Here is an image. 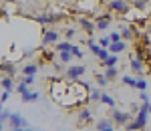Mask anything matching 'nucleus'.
Instances as JSON below:
<instances>
[{
  "label": "nucleus",
  "mask_w": 151,
  "mask_h": 131,
  "mask_svg": "<svg viewBox=\"0 0 151 131\" xmlns=\"http://www.w3.org/2000/svg\"><path fill=\"white\" fill-rule=\"evenodd\" d=\"M89 89H91V85L81 83L79 79L77 81H70V79L69 81H57L50 85V97L55 103L70 109L85 103V99L89 97Z\"/></svg>",
  "instance_id": "obj_1"
},
{
  "label": "nucleus",
  "mask_w": 151,
  "mask_h": 131,
  "mask_svg": "<svg viewBox=\"0 0 151 131\" xmlns=\"http://www.w3.org/2000/svg\"><path fill=\"white\" fill-rule=\"evenodd\" d=\"M8 129L12 131H20V129H30L28 127V121L24 119L20 113H10V117H8Z\"/></svg>",
  "instance_id": "obj_2"
},
{
  "label": "nucleus",
  "mask_w": 151,
  "mask_h": 131,
  "mask_svg": "<svg viewBox=\"0 0 151 131\" xmlns=\"http://www.w3.org/2000/svg\"><path fill=\"white\" fill-rule=\"evenodd\" d=\"M97 8H99V0H77V10L85 16L95 14Z\"/></svg>",
  "instance_id": "obj_3"
},
{
  "label": "nucleus",
  "mask_w": 151,
  "mask_h": 131,
  "mask_svg": "<svg viewBox=\"0 0 151 131\" xmlns=\"http://www.w3.org/2000/svg\"><path fill=\"white\" fill-rule=\"evenodd\" d=\"M107 6H109V12H115V14H129L131 10L129 0H109Z\"/></svg>",
  "instance_id": "obj_4"
},
{
  "label": "nucleus",
  "mask_w": 151,
  "mask_h": 131,
  "mask_svg": "<svg viewBox=\"0 0 151 131\" xmlns=\"http://www.w3.org/2000/svg\"><path fill=\"white\" fill-rule=\"evenodd\" d=\"M58 40H60V32L58 30H55V28H42V40H40L42 47L57 45Z\"/></svg>",
  "instance_id": "obj_5"
},
{
  "label": "nucleus",
  "mask_w": 151,
  "mask_h": 131,
  "mask_svg": "<svg viewBox=\"0 0 151 131\" xmlns=\"http://www.w3.org/2000/svg\"><path fill=\"white\" fill-rule=\"evenodd\" d=\"M85 73H87V67H83V65H70L69 69L65 71V75L70 81H77V79H81Z\"/></svg>",
  "instance_id": "obj_6"
},
{
  "label": "nucleus",
  "mask_w": 151,
  "mask_h": 131,
  "mask_svg": "<svg viewBox=\"0 0 151 131\" xmlns=\"http://www.w3.org/2000/svg\"><path fill=\"white\" fill-rule=\"evenodd\" d=\"M111 119L115 125H125L129 119H131V115H129L127 111H119V109L113 107V113H111Z\"/></svg>",
  "instance_id": "obj_7"
},
{
  "label": "nucleus",
  "mask_w": 151,
  "mask_h": 131,
  "mask_svg": "<svg viewBox=\"0 0 151 131\" xmlns=\"http://www.w3.org/2000/svg\"><path fill=\"white\" fill-rule=\"evenodd\" d=\"M113 20V14H99L97 16V20H95V26H97V30H107L109 28V24Z\"/></svg>",
  "instance_id": "obj_8"
},
{
  "label": "nucleus",
  "mask_w": 151,
  "mask_h": 131,
  "mask_svg": "<svg viewBox=\"0 0 151 131\" xmlns=\"http://www.w3.org/2000/svg\"><path fill=\"white\" fill-rule=\"evenodd\" d=\"M119 32H121V38L123 40H133L135 38V26H129V24H119V28H117Z\"/></svg>",
  "instance_id": "obj_9"
},
{
  "label": "nucleus",
  "mask_w": 151,
  "mask_h": 131,
  "mask_svg": "<svg viewBox=\"0 0 151 131\" xmlns=\"http://www.w3.org/2000/svg\"><path fill=\"white\" fill-rule=\"evenodd\" d=\"M79 24H81V28H83V30H85V32H87L89 36H91L95 30H97L95 22L91 20V18H87V16H81V18H79Z\"/></svg>",
  "instance_id": "obj_10"
},
{
  "label": "nucleus",
  "mask_w": 151,
  "mask_h": 131,
  "mask_svg": "<svg viewBox=\"0 0 151 131\" xmlns=\"http://www.w3.org/2000/svg\"><path fill=\"white\" fill-rule=\"evenodd\" d=\"M95 129L97 131H113L115 129V123H113V119H99L97 125H95Z\"/></svg>",
  "instance_id": "obj_11"
},
{
  "label": "nucleus",
  "mask_w": 151,
  "mask_h": 131,
  "mask_svg": "<svg viewBox=\"0 0 151 131\" xmlns=\"http://www.w3.org/2000/svg\"><path fill=\"white\" fill-rule=\"evenodd\" d=\"M91 119H93V113L89 109H81L79 111V117H77L79 125H87V123H91Z\"/></svg>",
  "instance_id": "obj_12"
},
{
  "label": "nucleus",
  "mask_w": 151,
  "mask_h": 131,
  "mask_svg": "<svg viewBox=\"0 0 151 131\" xmlns=\"http://www.w3.org/2000/svg\"><path fill=\"white\" fill-rule=\"evenodd\" d=\"M125 48H127V40H123V38H121V40H117V42H111V45H109V50H111V53H115V55L123 53Z\"/></svg>",
  "instance_id": "obj_13"
},
{
  "label": "nucleus",
  "mask_w": 151,
  "mask_h": 131,
  "mask_svg": "<svg viewBox=\"0 0 151 131\" xmlns=\"http://www.w3.org/2000/svg\"><path fill=\"white\" fill-rule=\"evenodd\" d=\"M38 24H42V26H47V24H52V20H50V12H38V14H35L32 16Z\"/></svg>",
  "instance_id": "obj_14"
},
{
  "label": "nucleus",
  "mask_w": 151,
  "mask_h": 131,
  "mask_svg": "<svg viewBox=\"0 0 151 131\" xmlns=\"http://www.w3.org/2000/svg\"><path fill=\"white\" fill-rule=\"evenodd\" d=\"M20 99H22V103H35V101L40 99V93H36V91H26V93L20 95Z\"/></svg>",
  "instance_id": "obj_15"
},
{
  "label": "nucleus",
  "mask_w": 151,
  "mask_h": 131,
  "mask_svg": "<svg viewBox=\"0 0 151 131\" xmlns=\"http://www.w3.org/2000/svg\"><path fill=\"white\" fill-rule=\"evenodd\" d=\"M0 87H2L4 91H10L12 93V89H14V77H8V75L2 77V79H0Z\"/></svg>",
  "instance_id": "obj_16"
},
{
  "label": "nucleus",
  "mask_w": 151,
  "mask_h": 131,
  "mask_svg": "<svg viewBox=\"0 0 151 131\" xmlns=\"http://www.w3.org/2000/svg\"><path fill=\"white\" fill-rule=\"evenodd\" d=\"M143 63H145L143 59L133 57V59H131V71H133V73H143V69H145V67H143Z\"/></svg>",
  "instance_id": "obj_17"
},
{
  "label": "nucleus",
  "mask_w": 151,
  "mask_h": 131,
  "mask_svg": "<svg viewBox=\"0 0 151 131\" xmlns=\"http://www.w3.org/2000/svg\"><path fill=\"white\" fill-rule=\"evenodd\" d=\"M2 73L8 75V77H14V75H16V67H14V63H12V60L2 63Z\"/></svg>",
  "instance_id": "obj_18"
},
{
  "label": "nucleus",
  "mask_w": 151,
  "mask_h": 131,
  "mask_svg": "<svg viewBox=\"0 0 151 131\" xmlns=\"http://www.w3.org/2000/svg\"><path fill=\"white\" fill-rule=\"evenodd\" d=\"M103 75L109 79V81L117 79V77H119V69H117V65H115V67H105V73H103Z\"/></svg>",
  "instance_id": "obj_19"
},
{
  "label": "nucleus",
  "mask_w": 151,
  "mask_h": 131,
  "mask_svg": "<svg viewBox=\"0 0 151 131\" xmlns=\"http://www.w3.org/2000/svg\"><path fill=\"white\" fill-rule=\"evenodd\" d=\"M38 73V65H35V63H26L22 67V75H36Z\"/></svg>",
  "instance_id": "obj_20"
},
{
  "label": "nucleus",
  "mask_w": 151,
  "mask_h": 131,
  "mask_svg": "<svg viewBox=\"0 0 151 131\" xmlns=\"http://www.w3.org/2000/svg\"><path fill=\"white\" fill-rule=\"evenodd\" d=\"M99 101H101L103 105H107V107H111V109L115 107V99H113V97H111V95H107L105 91H103V93H101V99H99Z\"/></svg>",
  "instance_id": "obj_21"
},
{
  "label": "nucleus",
  "mask_w": 151,
  "mask_h": 131,
  "mask_svg": "<svg viewBox=\"0 0 151 131\" xmlns=\"http://www.w3.org/2000/svg\"><path fill=\"white\" fill-rule=\"evenodd\" d=\"M117 60H119V57H117L115 53H111V55H109V57H107V59H105L101 65H103V67H115Z\"/></svg>",
  "instance_id": "obj_22"
},
{
  "label": "nucleus",
  "mask_w": 151,
  "mask_h": 131,
  "mask_svg": "<svg viewBox=\"0 0 151 131\" xmlns=\"http://www.w3.org/2000/svg\"><path fill=\"white\" fill-rule=\"evenodd\" d=\"M55 48H57V53H60V50H70L73 48V42H69V40H58L57 45H55Z\"/></svg>",
  "instance_id": "obj_23"
},
{
  "label": "nucleus",
  "mask_w": 151,
  "mask_h": 131,
  "mask_svg": "<svg viewBox=\"0 0 151 131\" xmlns=\"http://www.w3.org/2000/svg\"><path fill=\"white\" fill-rule=\"evenodd\" d=\"M58 59H60V63H70L73 60V53L70 50H60L58 53Z\"/></svg>",
  "instance_id": "obj_24"
},
{
  "label": "nucleus",
  "mask_w": 151,
  "mask_h": 131,
  "mask_svg": "<svg viewBox=\"0 0 151 131\" xmlns=\"http://www.w3.org/2000/svg\"><path fill=\"white\" fill-rule=\"evenodd\" d=\"M101 93H103L101 87H99V89H93V87H91V89H89V99H91V101H99V99H101Z\"/></svg>",
  "instance_id": "obj_25"
},
{
  "label": "nucleus",
  "mask_w": 151,
  "mask_h": 131,
  "mask_svg": "<svg viewBox=\"0 0 151 131\" xmlns=\"http://www.w3.org/2000/svg\"><path fill=\"white\" fill-rule=\"evenodd\" d=\"M101 45H99V42H95V40H91V38H89V50H91V53H93L95 57H97V55H99V53H101Z\"/></svg>",
  "instance_id": "obj_26"
},
{
  "label": "nucleus",
  "mask_w": 151,
  "mask_h": 131,
  "mask_svg": "<svg viewBox=\"0 0 151 131\" xmlns=\"http://www.w3.org/2000/svg\"><path fill=\"white\" fill-rule=\"evenodd\" d=\"M121 81H123V85H127V87H133V89H135V81H137V79H133L131 75H125V77H121Z\"/></svg>",
  "instance_id": "obj_27"
},
{
  "label": "nucleus",
  "mask_w": 151,
  "mask_h": 131,
  "mask_svg": "<svg viewBox=\"0 0 151 131\" xmlns=\"http://www.w3.org/2000/svg\"><path fill=\"white\" fill-rule=\"evenodd\" d=\"M95 79H97V85H99V87H101V89H103V87H107V85H109V79H107V77H105V75H97V77H95Z\"/></svg>",
  "instance_id": "obj_28"
},
{
  "label": "nucleus",
  "mask_w": 151,
  "mask_h": 131,
  "mask_svg": "<svg viewBox=\"0 0 151 131\" xmlns=\"http://www.w3.org/2000/svg\"><path fill=\"white\" fill-rule=\"evenodd\" d=\"M97 42H99L103 48H109V45H111V38H109V35H103L99 40H97Z\"/></svg>",
  "instance_id": "obj_29"
},
{
  "label": "nucleus",
  "mask_w": 151,
  "mask_h": 131,
  "mask_svg": "<svg viewBox=\"0 0 151 131\" xmlns=\"http://www.w3.org/2000/svg\"><path fill=\"white\" fill-rule=\"evenodd\" d=\"M77 36V30H75V26H69V28H65V38L70 40V38H75Z\"/></svg>",
  "instance_id": "obj_30"
},
{
  "label": "nucleus",
  "mask_w": 151,
  "mask_h": 131,
  "mask_svg": "<svg viewBox=\"0 0 151 131\" xmlns=\"http://www.w3.org/2000/svg\"><path fill=\"white\" fill-rule=\"evenodd\" d=\"M135 89H137V91L147 89V81H145V79H137V81H135Z\"/></svg>",
  "instance_id": "obj_31"
},
{
  "label": "nucleus",
  "mask_w": 151,
  "mask_h": 131,
  "mask_svg": "<svg viewBox=\"0 0 151 131\" xmlns=\"http://www.w3.org/2000/svg\"><path fill=\"white\" fill-rule=\"evenodd\" d=\"M70 53H73V57H75V59H83V50H81L79 47H77V45H73Z\"/></svg>",
  "instance_id": "obj_32"
},
{
  "label": "nucleus",
  "mask_w": 151,
  "mask_h": 131,
  "mask_svg": "<svg viewBox=\"0 0 151 131\" xmlns=\"http://www.w3.org/2000/svg\"><path fill=\"white\" fill-rule=\"evenodd\" d=\"M109 55H111V50H109V48H101V53L97 55V59H99V60H101V63H103V60L107 59Z\"/></svg>",
  "instance_id": "obj_33"
},
{
  "label": "nucleus",
  "mask_w": 151,
  "mask_h": 131,
  "mask_svg": "<svg viewBox=\"0 0 151 131\" xmlns=\"http://www.w3.org/2000/svg\"><path fill=\"white\" fill-rule=\"evenodd\" d=\"M16 91H18L20 95H22V93H26V91H28V85L24 83V81H20V83L16 85Z\"/></svg>",
  "instance_id": "obj_34"
},
{
  "label": "nucleus",
  "mask_w": 151,
  "mask_h": 131,
  "mask_svg": "<svg viewBox=\"0 0 151 131\" xmlns=\"http://www.w3.org/2000/svg\"><path fill=\"white\" fill-rule=\"evenodd\" d=\"M133 6H135L137 10H145V6H147V2H143V0H133Z\"/></svg>",
  "instance_id": "obj_35"
},
{
  "label": "nucleus",
  "mask_w": 151,
  "mask_h": 131,
  "mask_svg": "<svg viewBox=\"0 0 151 131\" xmlns=\"http://www.w3.org/2000/svg\"><path fill=\"white\" fill-rule=\"evenodd\" d=\"M22 81H24L26 85H28V87H30V85L35 83L36 79H35V75H22Z\"/></svg>",
  "instance_id": "obj_36"
},
{
  "label": "nucleus",
  "mask_w": 151,
  "mask_h": 131,
  "mask_svg": "<svg viewBox=\"0 0 151 131\" xmlns=\"http://www.w3.org/2000/svg\"><path fill=\"white\" fill-rule=\"evenodd\" d=\"M8 117H10V111H8V109H2V111H0V121H4V123H6Z\"/></svg>",
  "instance_id": "obj_37"
},
{
  "label": "nucleus",
  "mask_w": 151,
  "mask_h": 131,
  "mask_svg": "<svg viewBox=\"0 0 151 131\" xmlns=\"http://www.w3.org/2000/svg\"><path fill=\"white\" fill-rule=\"evenodd\" d=\"M109 38H111V42H117V40H121V32H119V30H113V32L109 35Z\"/></svg>",
  "instance_id": "obj_38"
},
{
  "label": "nucleus",
  "mask_w": 151,
  "mask_h": 131,
  "mask_svg": "<svg viewBox=\"0 0 151 131\" xmlns=\"http://www.w3.org/2000/svg\"><path fill=\"white\" fill-rule=\"evenodd\" d=\"M139 99L143 101V103H145V101H149V95H147V91H145V89H143V91H139Z\"/></svg>",
  "instance_id": "obj_39"
},
{
  "label": "nucleus",
  "mask_w": 151,
  "mask_h": 131,
  "mask_svg": "<svg viewBox=\"0 0 151 131\" xmlns=\"http://www.w3.org/2000/svg\"><path fill=\"white\" fill-rule=\"evenodd\" d=\"M8 97H10V91H4V93L0 95V103H6V101H8Z\"/></svg>",
  "instance_id": "obj_40"
},
{
  "label": "nucleus",
  "mask_w": 151,
  "mask_h": 131,
  "mask_svg": "<svg viewBox=\"0 0 151 131\" xmlns=\"http://www.w3.org/2000/svg\"><path fill=\"white\" fill-rule=\"evenodd\" d=\"M32 55H35V48H28V50L22 53V57H32Z\"/></svg>",
  "instance_id": "obj_41"
},
{
  "label": "nucleus",
  "mask_w": 151,
  "mask_h": 131,
  "mask_svg": "<svg viewBox=\"0 0 151 131\" xmlns=\"http://www.w3.org/2000/svg\"><path fill=\"white\" fill-rule=\"evenodd\" d=\"M55 71H57V73L63 71V65H60V63H55Z\"/></svg>",
  "instance_id": "obj_42"
},
{
  "label": "nucleus",
  "mask_w": 151,
  "mask_h": 131,
  "mask_svg": "<svg viewBox=\"0 0 151 131\" xmlns=\"http://www.w3.org/2000/svg\"><path fill=\"white\" fill-rule=\"evenodd\" d=\"M145 105H147V111H149V115H151V101H145Z\"/></svg>",
  "instance_id": "obj_43"
},
{
  "label": "nucleus",
  "mask_w": 151,
  "mask_h": 131,
  "mask_svg": "<svg viewBox=\"0 0 151 131\" xmlns=\"http://www.w3.org/2000/svg\"><path fill=\"white\" fill-rule=\"evenodd\" d=\"M4 129V121H0V131Z\"/></svg>",
  "instance_id": "obj_44"
},
{
  "label": "nucleus",
  "mask_w": 151,
  "mask_h": 131,
  "mask_svg": "<svg viewBox=\"0 0 151 131\" xmlns=\"http://www.w3.org/2000/svg\"><path fill=\"white\" fill-rule=\"evenodd\" d=\"M57 2H67V0H57Z\"/></svg>",
  "instance_id": "obj_45"
},
{
  "label": "nucleus",
  "mask_w": 151,
  "mask_h": 131,
  "mask_svg": "<svg viewBox=\"0 0 151 131\" xmlns=\"http://www.w3.org/2000/svg\"><path fill=\"white\" fill-rule=\"evenodd\" d=\"M8 2H16V0H8Z\"/></svg>",
  "instance_id": "obj_46"
},
{
  "label": "nucleus",
  "mask_w": 151,
  "mask_h": 131,
  "mask_svg": "<svg viewBox=\"0 0 151 131\" xmlns=\"http://www.w3.org/2000/svg\"><path fill=\"white\" fill-rule=\"evenodd\" d=\"M24 2H30V0H24Z\"/></svg>",
  "instance_id": "obj_47"
},
{
  "label": "nucleus",
  "mask_w": 151,
  "mask_h": 131,
  "mask_svg": "<svg viewBox=\"0 0 151 131\" xmlns=\"http://www.w3.org/2000/svg\"><path fill=\"white\" fill-rule=\"evenodd\" d=\"M143 2H149V0H143Z\"/></svg>",
  "instance_id": "obj_48"
}]
</instances>
